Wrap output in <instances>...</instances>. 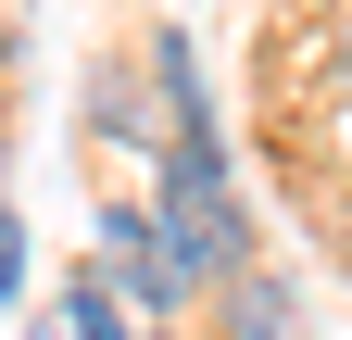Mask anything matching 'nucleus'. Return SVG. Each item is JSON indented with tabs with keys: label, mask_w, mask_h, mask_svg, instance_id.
<instances>
[{
	"label": "nucleus",
	"mask_w": 352,
	"mask_h": 340,
	"mask_svg": "<svg viewBox=\"0 0 352 340\" xmlns=\"http://www.w3.org/2000/svg\"><path fill=\"white\" fill-rule=\"evenodd\" d=\"M151 215H164L176 252H189V277H252V215H239V189H227V151L176 139V151H164Z\"/></svg>",
	"instance_id": "nucleus-1"
},
{
	"label": "nucleus",
	"mask_w": 352,
	"mask_h": 340,
	"mask_svg": "<svg viewBox=\"0 0 352 340\" xmlns=\"http://www.w3.org/2000/svg\"><path fill=\"white\" fill-rule=\"evenodd\" d=\"M101 277H113V303L126 315H176V303H189V252H176L164 240V215H101Z\"/></svg>",
	"instance_id": "nucleus-2"
},
{
	"label": "nucleus",
	"mask_w": 352,
	"mask_h": 340,
	"mask_svg": "<svg viewBox=\"0 0 352 340\" xmlns=\"http://www.w3.org/2000/svg\"><path fill=\"white\" fill-rule=\"evenodd\" d=\"M227 340H302V303L277 277H227Z\"/></svg>",
	"instance_id": "nucleus-3"
},
{
	"label": "nucleus",
	"mask_w": 352,
	"mask_h": 340,
	"mask_svg": "<svg viewBox=\"0 0 352 340\" xmlns=\"http://www.w3.org/2000/svg\"><path fill=\"white\" fill-rule=\"evenodd\" d=\"M63 340H139V315L113 303V277H101V265H88V277L63 290Z\"/></svg>",
	"instance_id": "nucleus-4"
},
{
	"label": "nucleus",
	"mask_w": 352,
	"mask_h": 340,
	"mask_svg": "<svg viewBox=\"0 0 352 340\" xmlns=\"http://www.w3.org/2000/svg\"><path fill=\"white\" fill-rule=\"evenodd\" d=\"M13 290H25V227L0 215V303H13Z\"/></svg>",
	"instance_id": "nucleus-5"
},
{
	"label": "nucleus",
	"mask_w": 352,
	"mask_h": 340,
	"mask_svg": "<svg viewBox=\"0 0 352 340\" xmlns=\"http://www.w3.org/2000/svg\"><path fill=\"white\" fill-rule=\"evenodd\" d=\"M0 189H13V151H0Z\"/></svg>",
	"instance_id": "nucleus-6"
},
{
	"label": "nucleus",
	"mask_w": 352,
	"mask_h": 340,
	"mask_svg": "<svg viewBox=\"0 0 352 340\" xmlns=\"http://www.w3.org/2000/svg\"><path fill=\"white\" fill-rule=\"evenodd\" d=\"M0 25H13V13H0ZM0 51H13V38H0Z\"/></svg>",
	"instance_id": "nucleus-7"
}]
</instances>
